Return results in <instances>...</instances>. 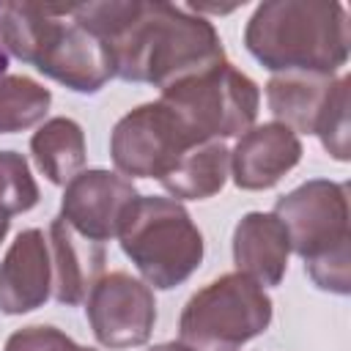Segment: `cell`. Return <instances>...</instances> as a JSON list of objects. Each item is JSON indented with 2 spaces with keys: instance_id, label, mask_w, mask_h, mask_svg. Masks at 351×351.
<instances>
[{
  "instance_id": "obj_16",
  "label": "cell",
  "mask_w": 351,
  "mask_h": 351,
  "mask_svg": "<svg viewBox=\"0 0 351 351\" xmlns=\"http://www.w3.org/2000/svg\"><path fill=\"white\" fill-rule=\"evenodd\" d=\"M230 176V151L222 140L192 145L178 165L159 181L173 200H206L217 195Z\"/></svg>"
},
{
  "instance_id": "obj_3",
  "label": "cell",
  "mask_w": 351,
  "mask_h": 351,
  "mask_svg": "<svg viewBox=\"0 0 351 351\" xmlns=\"http://www.w3.org/2000/svg\"><path fill=\"white\" fill-rule=\"evenodd\" d=\"M244 44L274 74L335 77L348 60V14L337 0H269L252 11Z\"/></svg>"
},
{
  "instance_id": "obj_21",
  "label": "cell",
  "mask_w": 351,
  "mask_h": 351,
  "mask_svg": "<svg viewBox=\"0 0 351 351\" xmlns=\"http://www.w3.org/2000/svg\"><path fill=\"white\" fill-rule=\"evenodd\" d=\"M5 351H96L88 346H77L66 332L49 324H30L16 329L5 340Z\"/></svg>"
},
{
  "instance_id": "obj_17",
  "label": "cell",
  "mask_w": 351,
  "mask_h": 351,
  "mask_svg": "<svg viewBox=\"0 0 351 351\" xmlns=\"http://www.w3.org/2000/svg\"><path fill=\"white\" fill-rule=\"evenodd\" d=\"M30 154L52 184L66 186L85 167V132L74 118H49L30 137Z\"/></svg>"
},
{
  "instance_id": "obj_7",
  "label": "cell",
  "mask_w": 351,
  "mask_h": 351,
  "mask_svg": "<svg viewBox=\"0 0 351 351\" xmlns=\"http://www.w3.org/2000/svg\"><path fill=\"white\" fill-rule=\"evenodd\" d=\"M159 101H165L184 121L197 143H208L241 137L252 129L261 90L252 77L222 60L162 88Z\"/></svg>"
},
{
  "instance_id": "obj_20",
  "label": "cell",
  "mask_w": 351,
  "mask_h": 351,
  "mask_svg": "<svg viewBox=\"0 0 351 351\" xmlns=\"http://www.w3.org/2000/svg\"><path fill=\"white\" fill-rule=\"evenodd\" d=\"M348 88H351L348 74L335 80V88L329 93V101H326L324 115L315 129V134L321 137V145L337 162L348 159Z\"/></svg>"
},
{
  "instance_id": "obj_11",
  "label": "cell",
  "mask_w": 351,
  "mask_h": 351,
  "mask_svg": "<svg viewBox=\"0 0 351 351\" xmlns=\"http://www.w3.org/2000/svg\"><path fill=\"white\" fill-rule=\"evenodd\" d=\"M302 159V140L285 123L269 121L247 129L230 151V176L239 189H271Z\"/></svg>"
},
{
  "instance_id": "obj_15",
  "label": "cell",
  "mask_w": 351,
  "mask_h": 351,
  "mask_svg": "<svg viewBox=\"0 0 351 351\" xmlns=\"http://www.w3.org/2000/svg\"><path fill=\"white\" fill-rule=\"evenodd\" d=\"M337 77L321 74H271L266 82V101L277 123H285L293 132L315 134L329 93Z\"/></svg>"
},
{
  "instance_id": "obj_8",
  "label": "cell",
  "mask_w": 351,
  "mask_h": 351,
  "mask_svg": "<svg viewBox=\"0 0 351 351\" xmlns=\"http://www.w3.org/2000/svg\"><path fill=\"white\" fill-rule=\"evenodd\" d=\"M197 145L184 121L165 101H145L129 110L112 129L110 156L123 178L162 181L178 159Z\"/></svg>"
},
{
  "instance_id": "obj_12",
  "label": "cell",
  "mask_w": 351,
  "mask_h": 351,
  "mask_svg": "<svg viewBox=\"0 0 351 351\" xmlns=\"http://www.w3.org/2000/svg\"><path fill=\"white\" fill-rule=\"evenodd\" d=\"M52 293L49 244L38 228L22 230L0 263V313L22 315L41 307Z\"/></svg>"
},
{
  "instance_id": "obj_14",
  "label": "cell",
  "mask_w": 351,
  "mask_h": 351,
  "mask_svg": "<svg viewBox=\"0 0 351 351\" xmlns=\"http://www.w3.org/2000/svg\"><path fill=\"white\" fill-rule=\"evenodd\" d=\"M291 241L285 225L271 211H250L233 228L236 271L261 285H277L285 277Z\"/></svg>"
},
{
  "instance_id": "obj_9",
  "label": "cell",
  "mask_w": 351,
  "mask_h": 351,
  "mask_svg": "<svg viewBox=\"0 0 351 351\" xmlns=\"http://www.w3.org/2000/svg\"><path fill=\"white\" fill-rule=\"evenodd\" d=\"M88 321L99 346L121 351L145 346L156 324V302L148 282L129 271H110L88 293Z\"/></svg>"
},
{
  "instance_id": "obj_6",
  "label": "cell",
  "mask_w": 351,
  "mask_h": 351,
  "mask_svg": "<svg viewBox=\"0 0 351 351\" xmlns=\"http://www.w3.org/2000/svg\"><path fill=\"white\" fill-rule=\"evenodd\" d=\"M271 324V299L241 271L219 274L195 291L178 318V337L192 351H236Z\"/></svg>"
},
{
  "instance_id": "obj_5",
  "label": "cell",
  "mask_w": 351,
  "mask_h": 351,
  "mask_svg": "<svg viewBox=\"0 0 351 351\" xmlns=\"http://www.w3.org/2000/svg\"><path fill=\"white\" fill-rule=\"evenodd\" d=\"M123 255L137 266L143 282L154 288L181 285L203 261V233L181 200L140 195L129 208L121 233Z\"/></svg>"
},
{
  "instance_id": "obj_23",
  "label": "cell",
  "mask_w": 351,
  "mask_h": 351,
  "mask_svg": "<svg viewBox=\"0 0 351 351\" xmlns=\"http://www.w3.org/2000/svg\"><path fill=\"white\" fill-rule=\"evenodd\" d=\"M8 225H11V214L0 206V241L5 239V233H8Z\"/></svg>"
},
{
  "instance_id": "obj_19",
  "label": "cell",
  "mask_w": 351,
  "mask_h": 351,
  "mask_svg": "<svg viewBox=\"0 0 351 351\" xmlns=\"http://www.w3.org/2000/svg\"><path fill=\"white\" fill-rule=\"evenodd\" d=\"M38 203V186L30 165L16 151H0V206L14 217Z\"/></svg>"
},
{
  "instance_id": "obj_10",
  "label": "cell",
  "mask_w": 351,
  "mask_h": 351,
  "mask_svg": "<svg viewBox=\"0 0 351 351\" xmlns=\"http://www.w3.org/2000/svg\"><path fill=\"white\" fill-rule=\"evenodd\" d=\"M140 192L121 173H110L101 167L77 173L60 197V214L71 230L90 241H110L121 233V225L134 206Z\"/></svg>"
},
{
  "instance_id": "obj_4",
  "label": "cell",
  "mask_w": 351,
  "mask_h": 351,
  "mask_svg": "<svg viewBox=\"0 0 351 351\" xmlns=\"http://www.w3.org/2000/svg\"><path fill=\"white\" fill-rule=\"evenodd\" d=\"M288 233L291 252L304 261L310 280L332 293H348V184L313 178L277 197L271 211Z\"/></svg>"
},
{
  "instance_id": "obj_2",
  "label": "cell",
  "mask_w": 351,
  "mask_h": 351,
  "mask_svg": "<svg viewBox=\"0 0 351 351\" xmlns=\"http://www.w3.org/2000/svg\"><path fill=\"white\" fill-rule=\"evenodd\" d=\"M0 44L77 93H96L112 77L104 41L74 14V3H0Z\"/></svg>"
},
{
  "instance_id": "obj_18",
  "label": "cell",
  "mask_w": 351,
  "mask_h": 351,
  "mask_svg": "<svg viewBox=\"0 0 351 351\" xmlns=\"http://www.w3.org/2000/svg\"><path fill=\"white\" fill-rule=\"evenodd\" d=\"M52 104L49 88L25 77V74H3L0 77V134L25 132L44 121Z\"/></svg>"
},
{
  "instance_id": "obj_24",
  "label": "cell",
  "mask_w": 351,
  "mask_h": 351,
  "mask_svg": "<svg viewBox=\"0 0 351 351\" xmlns=\"http://www.w3.org/2000/svg\"><path fill=\"white\" fill-rule=\"evenodd\" d=\"M5 69H8V55H5V49H3V44H0V77L5 74Z\"/></svg>"
},
{
  "instance_id": "obj_13",
  "label": "cell",
  "mask_w": 351,
  "mask_h": 351,
  "mask_svg": "<svg viewBox=\"0 0 351 351\" xmlns=\"http://www.w3.org/2000/svg\"><path fill=\"white\" fill-rule=\"evenodd\" d=\"M49 261H52V296L60 304H80L88 299L96 280L104 274L107 250L71 230L63 217L49 222Z\"/></svg>"
},
{
  "instance_id": "obj_1",
  "label": "cell",
  "mask_w": 351,
  "mask_h": 351,
  "mask_svg": "<svg viewBox=\"0 0 351 351\" xmlns=\"http://www.w3.org/2000/svg\"><path fill=\"white\" fill-rule=\"evenodd\" d=\"M77 19L96 33L112 63V77L151 82L159 90L225 60L214 25L165 0L74 3Z\"/></svg>"
},
{
  "instance_id": "obj_22",
  "label": "cell",
  "mask_w": 351,
  "mask_h": 351,
  "mask_svg": "<svg viewBox=\"0 0 351 351\" xmlns=\"http://www.w3.org/2000/svg\"><path fill=\"white\" fill-rule=\"evenodd\" d=\"M148 351H192L189 346H184L181 340L176 343V340H170V343H159V346H151Z\"/></svg>"
}]
</instances>
